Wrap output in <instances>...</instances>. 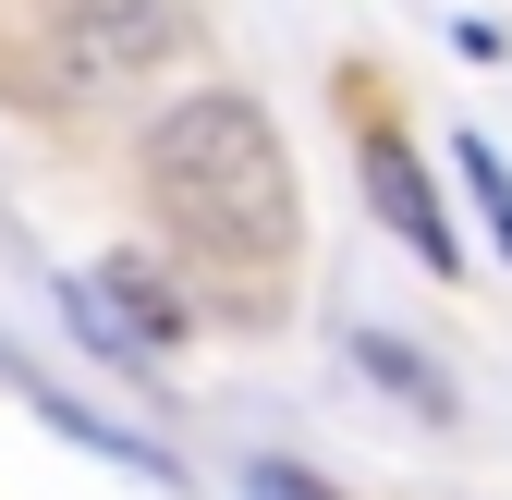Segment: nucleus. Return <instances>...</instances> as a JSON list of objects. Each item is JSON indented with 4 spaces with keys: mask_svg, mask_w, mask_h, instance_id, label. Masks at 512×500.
<instances>
[{
    "mask_svg": "<svg viewBox=\"0 0 512 500\" xmlns=\"http://www.w3.org/2000/svg\"><path fill=\"white\" fill-rule=\"evenodd\" d=\"M366 208H378V220H391V232L415 244V269H439V281L464 269V232L439 220V183L415 171V147H403V135H366Z\"/></svg>",
    "mask_w": 512,
    "mask_h": 500,
    "instance_id": "3",
    "label": "nucleus"
},
{
    "mask_svg": "<svg viewBox=\"0 0 512 500\" xmlns=\"http://www.w3.org/2000/svg\"><path fill=\"white\" fill-rule=\"evenodd\" d=\"M49 49L74 61V98L122 86V74L183 49V0H49Z\"/></svg>",
    "mask_w": 512,
    "mask_h": 500,
    "instance_id": "2",
    "label": "nucleus"
},
{
    "mask_svg": "<svg viewBox=\"0 0 512 500\" xmlns=\"http://www.w3.org/2000/svg\"><path fill=\"white\" fill-rule=\"evenodd\" d=\"M0 379H13V391H25V403H37V415H49V427H61V440H74V452H98V464H122V476H147V488H183V464H171V452L147 440V427H110L98 403H74V391H49V379H37L25 354H0Z\"/></svg>",
    "mask_w": 512,
    "mask_h": 500,
    "instance_id": "4",
    "label": "nucleus"
},
{
    "mask_svg": "<svg viewBox=\"0 0 512 500\" xmlns=\"http://www.w3.org/2000/svg\"><path fill=\"white\" fill-rule=\"evenodd\" d=\"M452 171H464V196H476V220H488V244H500V269H512V159H500L488 135H452Z\"/></svg>",
    "mask_w": 512,
    "mask_h": 500,
    "instance_id": "7",
    "label": "nucleus"
},
{
    "mask_svg": "<svg viewBox=\"0 0 512 500\" xmlns=\"http://www.w3.org/2000/svg\"><path fill=\"white\" fill-rule=\"evenodd\" d=\"M244 500H342V488H330V476H305V464H281V452H269V464H244Z\"/></svg>",
    "mask_w": 512,
    "mask_h": 500,
    "instance_id": "8",
    "label": "nucleus"
},
{
    "mask_svg": "<svg viewBox=\"0 0 512 500\" xmlns=\"http://www.w3.org/2000/svg\"><path fill=\"white\" fill-rule=\"evenodd\" d=\"M147 208L183 257H208V293L269 305L293 244H305V196H293V147L281 122L256 110L244 86L208 98H171L159 135H147Z\"/></svg>",
    "mask_w": 512,
    "mask_h": 500,
    "instance_id": "1",
    "label": "nucleus"
},
{
    "mask_svg": "<svg viewBox=\"0 0 512 500\" xmlns=\"http://www.w3.org/2000/svg\"><path fill=\"white\" fill-rule=\"evenodd\" d=\"M354 366H366V379H378V391H391V403H415L427 427H452V415H464V391H452V379H439V366H427L415 342H391V330H354Z\"/></svg>",
    "mask_w": 512,
    "mask_h": 500,
    "instance_id": "6",
    "label": "nucleus"
},
{
    "mask_svg": "<svg viewBox=\"0 0 512 500\" xmlns=\"http://www.w3.org/2000/svg\"><path fill=\"white\" fill-rule=\"evenodd\" d=\"M86 293L110 305V330L135 342V354H171L183 330H196V305H183V281H171L159 257H135V244H122L110 269H86Z\"/></svg>",
    "mask_w": 512,
    "mask_h": 500,
    "instance_id": "5",
    "label": "nucleus"
}]
</instances>
